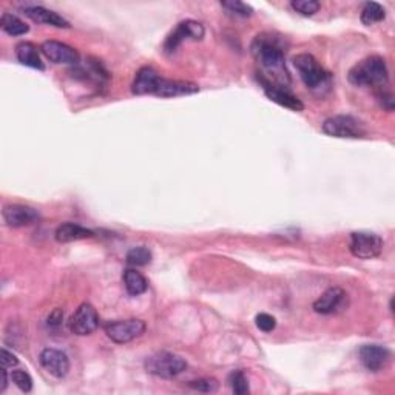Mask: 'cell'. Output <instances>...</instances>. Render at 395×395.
<instances>
[{
  "label": "cell",
  "mask_w": 395,
  "mask_h": 395,
  "mask_svg": "<svg viewBox=\"0 0 395 395\" xmlns=\"http://www.w3.org/2000/svg\"><path fill=\"white\" fill-rule=\"evenodd\" d=\"M284 53L286 50H284L283 41L270 33L258 34L252 42V54L263 71L272 76L275 82H280V85L286 87L290 84V78L286 70V54Z\"/></svg>",
  "instance_id": "1"
},
{
  "label": "cell",
  "mask_w": 395,
  "mask_h": 395,
  "mask_svg": "<svg viewBox=\"0 0 395 395\" xmlns=\"http://www.w3.org/2000/svg\"><path fill=\"white\" fill-rule=\"evenodd\" d=\"M347 79L357 87H383L389 79V73L383 58L369 56L349 70Z\"/></svg>",
  "instance_id": "2"
},
{
  "label": "cell",
  "mask_w": 395,
  "mask_h": 395,
  "mask_svg": "<svg viewBox=\"0 0 395 395\" xmlns=\"http://www.w3.org/2000/svg\"><path fill=\"white\" fill-rule=\"evenodd\" d=\"M293 65L300 73L301 80L310 90H321L329 85L330 75L320 65V62L312 54L302 53L293 58Z\"/></svg>",
  "instance_id": "3"
},
{
  "label": "cell",
  "mask_w": 395,
  "mask_h": 395,
  "mask_svg": "<svg viewBox=\"0 0 395 395\" xmlns=\"http://www.w3.org/2000/svg\"><path fill=\"white\" fill-rule=\"evenodd\" d=\"M145 369L161 379H174L187 369V362L181 355L172 352H159L145 360Z\"/></svg>",
  "instance_id": "4"
},
{
  "label": "cell",
  "mask_w": 395,
  "mask_h": 395,
  "mask_svg": "<svg viewBox=\"0 0 395 395\" xmlns=\"http://www.w3.org/2000/svg\"><path fill=\"white\" fill-rule=\"evenodd\" d=\"M323 132L327 136L342 137V139H358L366 135V128L358 119L352 116H332L325 121Z\"/></svg>",
  "instance_id": "5"
},
{
  "label": "cell",
  "mask_w": 395,
  "mask_h": 395,
  "mask_svg": "<svg viewBox=\"0 0 395 395\" xmlns=\"http://www.w3.org/2000/svg\"><path fill=\"white\" fill-rule=\"evenodd\" d=\"M349 249H351V253L357 256V258L372 260L381 255L383 240L376 233L354 232L351 233Z\"/></svg>",
  "instance_id": "6"
},
{
  "label": "cell",
  "mask_w": 395,
  "mask_h": 395,
  "mask_svg": "<svg viewBox=\"0 0 395 395\" xmlns=\"http://www.w3.org/2000/svg\"><path fill=\"white\" fill-rule=\"evenodd\" d=\"M145 323L142 320L130 318V320H122V321H115L110 323L105 327V334L112 342L117 344H125L133 342L135 338L141 337L145 332Z\"/></svg>",
  "instance_id": "7"
},
{
  "label": "cell",
  "mask_w": 395,
  "mask_h": 395,
  "mask_svg": "<svg viewBox=\"0 0 395 395\" xmlns=\"http://www.w3.org/2000/svg\"><path fill=\"white\" fill-rule=\"evenodd\" d=\"M99 326V315L90 302H82L70 320V330L75 335L85 337L93 334Z\"/></svg>",
  "instance_id": "8"
},
{
  "label": "cell",
  "mask_w": 395,
  "mask_h": 395,
  "mask_svg": "<svg viewBox=\"0 0 395 395\" xmlns=\"http://www.w3.org/2000/svg\"><path fill=\"white\" fill-rule=\"evenodd\" d=\"M206 30L204 26L201 25L199 22L195 21H184L181 22L177 30H174L167 41L164 43V50L167 53H174L179 45L186 41V39H193V41H201L204 38Z\"/></svg>",
  "instance_id": "9"
},
{
  "label": "cell",
  "mask_w": 395,
  "mask_h": 395,
  "mask_svg": "<svg viewBox=\"0 0 395 395\" xmlns=\"http://www.w3.org/2000/svg\"><path fill=\"white\" fill-rule=\"evenodd\" d=\"M43 56L53 63H60V65H78L79 63V53L70 47L67 43H62L58 41H47L41 47Z\"/></svg>",
  "instance_id": "10"
},
{
  "label": "cell",
  "mask_w": 395,
  "mask_h": 395,
  "mask_svg": "<svg viewBox=\"0 0 395 395\" xmlns=\"http://www.w3.org/2000/svg\"><path fill=\"white\" fill-rule=\"evenodd\" d=\"M4 221L8 227H25L36 224L41 219V214L30 206L10 204L4 207Z\"/></svg>",
  "instance_id": "11"
},
{
  "label": "cell",
  "mask_w": 395,
  "mask_h": 395,
  "mask_svg": "<svg viewBox=\"0 0 395 395\" xmlns=\"http://www.w3.org/2000/svg\"><path fill=\"white\" fill-rule=\"evenodd\" d=\"M347 305V293L342 288H330L314 302V310L321 315L337 314Z\"/></svg>",
  "instance_id": "12"
},
{
  "label": "cell",
  "mask_w": 395,
  "mask_h": 395,
  "mask_svg": "<svg viewBox=\"0 0 395 395\" xmlns=\"http://www.w3.org/2000/svg\"><path fill=\"white\" fill-rule=\"evenodd\" d=\"M260 80H261V85L264 88L265 96H268L270 100H273L275 104L286 107V108L292 110V112H302V110H305V104H302L295 95H292L289 90H286V87L283 88V85L270 84V82L263 80V79H260Z\"/></svg>",
  "instance_id": "13"
},
{
  "label": "cell",
  "mask_w": 395,
  "mask_h": 395,
  "mask_svg": "<svg viewBox=\"0 0 395 395\" xmlns=\"http://www.w3.org/2000/svg\"><path fill=\"white\" fill-rule=\"evenodd\" d=\"M39 360L43 369L56 379H63L70 371V360L67 354L58 351V349H43Z\"/></svg>",
  "instance_id": "14"
},
{
  "label": "cell",
  "mask_w": 395,
  "mask_h": 395,
  "mask_svg": "<svg viewBox=\"0 0 395 395\" xmlns=\"http://www.w3.org/2000/svg\"><path fill=\"white\" fill-rule=\"evenodd\" d=\"M391 360V352L379 344H366L360 349V362L371 372H380Z\"/></svg>",
  "instance_id": "15"
},
{
  "label": "cell",
  "mask_w": 395,
  "mask_h": 395,
  "mask_svg": "<svg viewBox=\"0 0 395 395\" xmlns=\"http://www.w3.org/2000/svg\"><path fill=\"white\" fill-rule=\"evenodd\" d=\"M159 75L152 67H142L136 73V78L132 84V91L136 96L154 95L159 85Z\"/></svg>",
  "instance_id": "16"
},
{
  "label": "cell",
  "mask_w": 395,
  "mask_h": 395,
  "mask_svg": "<svg viewBox=\"0 0 395 395\" xmlns=\"http://www.w3.org/2000/svg\"><path fill=\"white\" fill-rule=\"evenodd\" d=\"M199 91V87L189 80H172V79H162L159 80L158 90H156V96L159 98H179L187 95H195Z\"/></svg>",
  "instance_id": "17"
},
{
  "label": "cell",
  "mask_w": 395,
  "mask_h": 395,
  "mask_svg": "<svg viewBox=\"0 0 395 395\" xmlns=\"http://www.w3.org/2000/svg\"><path fill=\"white\" fill-rule=\"evenodd\" d=\"M23 14L42 25H51L56 26V28H70V22L67 19H63L60 14L47 10L43 6H28L23 10Z\"/></svg>",
  "instance_id": "18"
},
{
  "label": "cell",
  "mask_w": 395,
  "mask_h": 395,
  "mask_svg": "<svg viewBox=\"0 0 395 395\" xmlns=\"http://www.w3.org/2000/svg\"><path fill=\"white\" fill-rule=\"evenodd\" d=\"M16 56L19 59V62L25 67H30L34 70H43V62L41 59V54L36 48V45L31 42H22L16 47Z\"/></svg>",
  "instance_id": "19"
},
{
  "label": "cell",
  "mask_w": 395,
  "mask_h": 395,
  "mask_svg": "<svg viewBox=\"0 0 395 395\" xmlns=\"http://www.w3.org/2000/svg\"><path fill=\"white\" fill-rule=\"evenodd\" d=\"M95 233L90 228L82 227L79 224L65 223L58 227L56 231V240L59 243H73L79 240H87V238H93Z\"/></svg>",
  "instance_id": "20"
},
{
  "label": "cell",
  "mask_w": 395,
  "mask_h": 395,
  "mask_svg": "<svg viewBox=\"0 0 395 395\" xmlns=\"http://www.w3.org/2000/svg\"><path fill=\"white\" fill-rule=\"evenodd\" d=\"M124 284L127 292L130 293L132 297L142 295V293L149 289V281L145 280V277L141 272H137L135 269H127L124 272Z\"/></svg>",
  "instance_id": "21"
},
{
  "label": "cell",
  "mask_w": 395,
  "mask_h": 395,
  "mask_svg": "<svg viewBox=\"0 0 395 395\" xmlns=\"http://www.w3.org/2000/svg\"><path fill=\"white\" fill-rule=\"evenodd\" d=\"M0 28L10 36H23L30 31L28 25L10 13H4L2 19H0Z\"/></svg>",
  "instance_id": "22"
},
{
  "label": "cell",
  "mask_w": 395,
  "mask_h": 395,
  "mask_svg": "<svg viewBox=\"0 0 395 395\" xmlns=\"http://www.w3.org/2000/svg\"><path fill=\"white\" fill-rule=\"evenodd\" d=\"M386 17V11L384 8L376 4V2H367L363 5V10H362V22L366 26H371L374 23H379L381 22Z\"/></svg>",
  "instance_id": "23"
},
{
  "label": "cell",
  "mask_w": 395,
  "mask_h": 395,
  "mask_svg": "<svg viewBox=\"0 0 395 395\" xmlns=\"http://www.w3.org/2000/svg\"><path fill=\"white\" fill-rule=\"evenodd\" d=\"M125 261L128 265H133V268H144V265L152 263V252L147 249V247H133L127 252Z\"/></svg>",
  "instance_id": "24"
},
{
  "label": "cell",
  "mask_w": 395,
  "mask_h": 395,
  "mask_svg": "<svg viewBox=\"0 0 395 395\" xmlns=\"http://www.w3.org/2000/svg\"><path fill=\"white\" fill-rule=\"evenodd\" d=\"M228 384H231L232 391L238 395L249 394V380H247L244 371L241 369L233 371L231 375H228Z\"/></svg>",
  "instance_id": "25"
},
{
  "label": "cell",
  "mask_w": 395,
  "mask_h": 395,
  "mask_svg": "<svg viewBox=\"0 0 395 395\" xmlns=\"http://www.w3.org/2000/svg\"><path fill=\"white\" fill-rule=\"evenodd\" d=\"M290 6L301 16H314L321 8V4L317 0H293Z\"/></svg>",
  "instance_id": "26"
},
{
  "label": "cell",
  "mask_w": 395,
  "mask_h": 395,
  "mask_svg": "<svg viewBox=\"0 0 395 395\" xmlns=\"http://www.w3.org/2000/svg\"><path fill=\"white\" fill-rule=\"evenodd\" d=\"M11 381L19 388L22 392H31L33 389V379L28 372H25L22 369H16L10 375Z\"/></svg>",
  "instance_id": "27"
},
{
  "label": "cell",
  "mask_w": 395,
  "mask_h": 395,
  "mask_svg": "<svg viewBox=\"0 0 395 395\" xmlns=\"http://www.w3.org/2000/svg\"><path fill=\"white\" fill-rule=\"evenodd\" d=\"M221 6L241 17H251L253 14V8L251 5H247L244 2H238V0H232V2H221Z\"/></svg>",
  "instance_id": "28"
},
{
  "label": "cell",
  "mask_w": 395,
  "mask_h": 395,
  "mask_svg": "<svg viewBox=\"0 0 395 395\" xmlns=\"http://www.w3.org/2000/svg\"><path fill=\"white\" fill-rule=\"evenodd\" d=\"M255 323H256V327L261 329L263 332H272V330L277 327V320H275V317L265 314V312L256 315Z\"/></svg>",
  "instance_id": "29"
},
{
  "label": "cell",
  "mask_w": 395,
  "mask_h": 395,
  "mask_svg": "<svg viewBox=\"0 0 395 395\" xmlns=\"http://www.w3.org/2000/svg\"><path fill=\"white\" fill-rule=\"evenodd\" d=\"M190 388L201 392H215L218 389V381L215 379H199L189 383Z\"/></svg>",
  "instance_id": "30"
},
{
  "label": "cell",
  "mask_w": 395,
  "mask_h": 395,
  "mask_svg": "<svg viewBox=\"0 0 395 395\" xmlns=\"http://www.w3.org/2000/svg\"><path fill=\"white\" fill-rule=\"evenodd\" d=\"M0 363H2V367H6V369H10V367H14L19 364V360H17V357L8 351V349L2 347V351H0Z\"/></svg>",
  "instance_id": "31"
},
{
  "label": "cell",
  "mask_w": 395,
  "mask_h": 395,
  "mask_svg": "<svg viewBox=\"0 0 395 395\" xmlns=\"http://www.w3.org/2000/svg\"><path fill=\"white\" fill-rule=\"evenodd\" d=\"M63 320V310L62 309H54L50 317H48V326L50 327H59Z\"/></svg>",
  "instance_id": "32"
},
{
  "label": "cell",
  "mask_w": 395,
  "mask_h": 395,
  "mask_svg": "<svg viewBox=\"0 0 395 395\" xmlns=\"http://www.w3.org/2000/svg\"><path fill=\"white\" fill-rule=\"evenodd\" d=\"M0 374H2V381H0V394H2V392H5L6 386H8V371H6V367H2V369H0Z\"/></svg>",
  "instance_id": "33"
}]
</instances>
